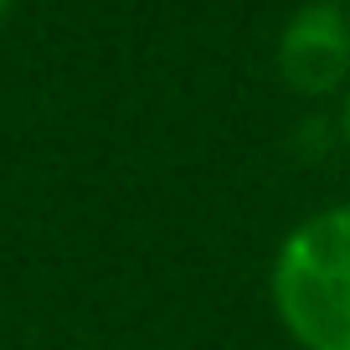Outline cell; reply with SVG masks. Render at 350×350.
Returning a JSON list of instances; mask_svg holds the SVG:
<instances>
[{"mask_svg": "<svg viewBox=\"0 0 350 350\" xmlns=\"http://www.w3.org/2000/svg\"><path fill=\"white\" fill-rule=\"evenodd\" d=\"M5 5H11V0H0V16H5Z\"/></svg>", "mask_w": 350, "mask_h": 350, "instance_id": "cell-4", "label": "cell"}, {"mask_svg": "<svg viewBox=\"0 0 350 350\" xmlns=\"http://www.w3.org/2000/svg\"><path fill=\"white\" fill-rule=\"evenodd\" d=\"M273 304L299 345L350 350V206H329L288 232Z\"/></svg>", "mask_w": 350, "mask_h": 350, "instance_id": "cell-1", "label": "cell"}, {"mask_svg": "<svg viewBox=\"0 0 350 350\" xmlns=\"http://www.w3.org/2000/svg\"><path fill=\"white\" fill-rule=\"evenodd\" d=\"M345 139H350V93H345Z\"/></svg>", "mask_w": 350, "mask_h": 350, "instance_id": "cell-3", "label": "cell"}, {"mask_svg": "<svg viewBox=\"0 0 350 350\" xmlns=\"http://www.w3.org/2000/svg\"><path fill=\"white\" fill-rule=\"evenodd\" d=\"M278 72L294 93H329L350 77V21L335 5H304L278 42Z\"/></svg>", "mask_w": 350, "mask_h": 350, "instance_id": "cell-2", "label": "cell"}]
</instances>
